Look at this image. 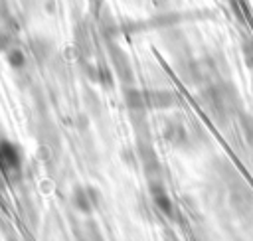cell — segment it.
I'll return each instance as SVG.
<instances>
[{
  "label": "cell",
  "mask_w": 253,
  "mask_h": 241,
  "mask_svg": "<svg viewBox=\"0 0 253 241\" xmlns=\"http://www.w3.org/2000/svg\"><path fill=\"white\" fill-rule=\"evenodd\" d=\"M22 166V156L14 144L8 140H0V170L4 174H16L20 172Z\"/></svg>",
  "instance_id": "1"
}]
</instances>
